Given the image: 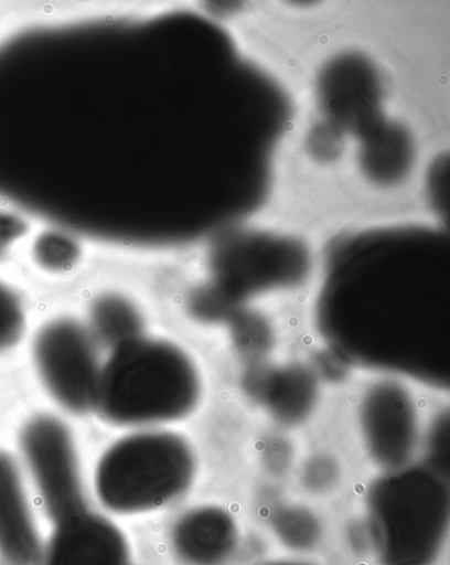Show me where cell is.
Masks as SVG:
<instances>
[{"label":"cell","instance_id":"obj_14","mask_svg":"<svg viewBox=\"0 0 450 565\" xmlns=\"http://www.w3.org/2000/svg\"><path fill=\"white\" fill-rule=\"evenodd\" d=\"M31 231L25 215L11 206H0V262L4 260L13 247Z\"/></svg>","mask_w":450,"mask_h":565},{"label":"cell","instance_id":"obj_13","mask_svg":"<svg viewBox=\"0 0 450 565\" xmlns=\"http://www.w3.org/2000/svg\"><path fill=\"white\" fill-rule=\"evenodd\" d=\"M25 309L15 288L0 279V354L11 351L25 333Z\"/></svg>","mask_w":450,"mask_h":565},{"label":"cell","instance_id":"obj_2","mask_svg":"<svg viewBox=\"0 0 450 565\" xmlns=\"http://www.w3.org/2000/svg\"><path fill=\"white\" fill-rule=\"evenodd\" d=\"M450 522L448 476L428 466L387 470L366 494L371 553L381 565H433Z\"/></svg>","mask_w":450,"mask_h":565},{"label":"cell","instance_id":"obj_7","mask_svg":"<svg viewBox=\"0 0 450 565\" xmlns=\"http://www.w3.org/2000/svg\"><path fill=\"white\" fill-rule=\"evenodd\" d=\"M52 524L38 565H137L124 531L90 508Z\"/></svg>","mask_w":450,"mask_h":565},{"label":"cell","instance_id":"obj_9","mask_svg":"<svg viewBox=\"0 0 450 565\" xmlns=\"http://www.w3.org/2000/svg\"><path fill=\"white\" fill-rule=\"evenodd\" d=\"M237 521L217 504H200L173 522L171 551L181 565H228L239 547Z\"/></svg>","mask_w":450,"mask_h":565},{"label":"cell","instance_id":"obj_11","mask_svg":"<svg viewBox=\"0 0 450 565\" xmlns=\"http://www.w3.org/2000/svg\"><path fill=\"white\" fill-rule=\"evenodd\" d=\"M84 247L77 232L55 225L43 228L32 239L31 258L40 270L63 275L75 270L83 259Z\"/></svg>","mask_w":450,"mask_h":565},{"label":"cell","instance_id":"obj_15","mask_svg":"<svg viewBox=\"0 0 450 565\" xmlns=\"http://www.w3.org/2000/svg\"><path fill=\"white\" fill-rule=\"evenodd\" d=\"M258 565H318L309 562H302V561H274V562H266Z\"/></svg>","mask_w":450,"mask_h":565},{"label":"cell","instance_id":"obj_16","mask_svg":"<svg viewBox=\"0 0 450 565\" xmlns=\"http://www.w3.org/2000/svg\"><path fill=\"white\" fill-rule=\"evenodd\" d=\"M0 565H3L2 563H0Z\"/></svg>","mask_w":450,"mask_h":565},{"label":"cell","instance_id":"obj_8","mask_svg":"<svg viewBox=\"0 0 450 565\" xmlns=\"http://www.w3.org/2000/svg\"><path fill=\"white\" fill-rule=\"evenodd\" d=\"M43 548L22 466L0 449V563L38 565Z\"/></svg>","mask_w":450,"mask_h":565},{"label":"cell","instance_id":"obj_12","mask_svg":"<svg viewBox=\"0 0 450 565\" xmlns=\"http://www.w3.org/2000/svg\"><path fill=\"white\" fill-rule=\"evenodd\" d=\"M271 527L275 536L286 547L293 551H309L318 547L322 537V527L311 511L288 508L275 514Z\"/></svg>","mask_w":450,"mask_h":565},{"label":"cell","instance_id":"obj_10","mask_svg":"<svg viewBox=\"0 0 450 565\" xmlns=\"http://www.w3.org/2000/svg\"><path fill=\"white\" fill-rule=\"evenodd\" d=\"M87 329L99 347L109 351L140 338L144 332V316L129 296L114 291L99 292L89 306Z\"/></svg>","mask_w":450,"mask_h":565},{"label":"cell","instance_id":"obj_1","mask_svg":"<svg viewBox=\"0 0 450 565\" xmlns=\"http://www.w3.org/2000/svg\"><path fill=\"white\" fill-rule=\"evenodd\" d=\"M204 394L203 373L184 348L143 334L110 351L96 413L119 428H164L196 413Z\"/></svg>","mask_w":450,"mask_h":565},{"label":"cell","instance_id":"obj_6","mask_svg":"<svg viewBox=\"0 0 450 565\" xmlns=\"http://www.w3.org/2000/svg\"><path fill=\"white\" fill-rule=\"evenodd\" d=\"M358 422L366 452L376 466L395 470L411 463L420 440L418 407L395 380L375 382L360 402Z\"/></svg>","mask_w":450,"mask_h":565},{"label":"cell","instance_id":"obj_3","mask_svg":"<svg viewBox=\"0 0 450 565\" xmlns=\"http://www.w3.org/2000/svg\"><path fill=\"white\" fill-rule=\"evenodd\" d=\"M197 472L196 449L185 436L167 428L133 429L100 456L94 490L110 513H152L186 495Z\"/></svg>","mask_w":450,"mask_h":565},{"label":"cell","instance_id":"obj_4","mask_svg":"<svg viewBox=\"0 0 450 565\" xmlns=\"http://www.w3.org/2000/svg\"><path fill=\"white\" fill-rule=\"evenodd\" d=\"M32 355L40 381L60 407L75 415L96 412L104 362L83 322L71 318L45 322L33 340Z\"/></svg>","mask_w":450,"mask_h":565},{"label":"cell","instance_id":"obj_5","mask_svg":"<svg viewBox=\"0 0 450 565\" xmlns=\"http://www.w3.org/2000/svg\"><path fill=\"white\" fill-rule=\"evenodd\" d=\"M23 467L52 523L89 508L75 436L57 416L40 414L19 434Z\"/></svg>","mask_w":450,"mask_h":565}]
</instances>
